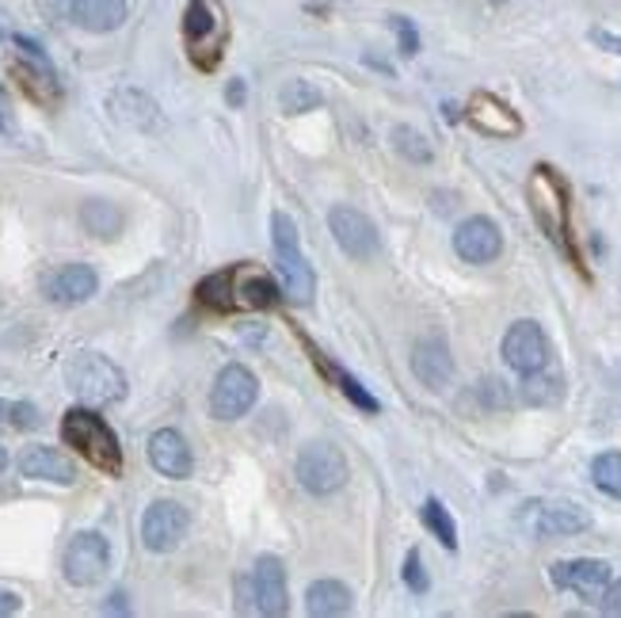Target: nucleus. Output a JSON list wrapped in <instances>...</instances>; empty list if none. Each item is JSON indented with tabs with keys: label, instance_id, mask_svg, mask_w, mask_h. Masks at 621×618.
Returning <instances> with one entry per match:
<instances>
[{
	"label": "nucleus",
	"instance_id": "23",
	"mask_svg": "<svg viewBox=\"0 0 621 618\" xmlns=\"http://www.w3.org/2000/svg\"><path fill=\"white\" fill-rule=\"evenodd\" d=\"M301 343H306V351H309V359H313L317 371H321V374L328 378V382L340 385V393L351 401V405L362 409V412H377V398L366 390V385L359 382V378H351L348 371H343V367H335L332 359L324 356V351H317V348H313V340H309V337H301Z\"/></svg>",
	"mask_w": 621,
	"mask_h": 618
},
{
	"label": "nucleus",
	"instance_id": "25",
	"mask_svg": "<svg viewBox=\"0 0 621 618\" xmlns=\"http://www.w3.org/2000/svg\"><path fill=\"white\" fill-rule=\"evenodd\" d=\"M355 607V596L343 580H313L306 588V611L313 618H335Z\"/></svg>",
	"mask_w": 621,
	"mask_h": 618
},
{
	"label": "nucleus",
	"instance_id": "17",
	"mask_svg": "<svg viewBox=\"0 0 621 618\" xmlns=\"http://www.w3.org/2000/svg\"><path fill=\"white\" fill-rule=\"evenodd\" d=\"M504 248V237H499V226L491 218H465L458 229H454V253L462 256L465 264H491Z\"/></svg>",
	"mask_w": 621,
	"mask_h": 618
},
{
	"label": "nucleus",
	"instance_id": "38",
	"mask_svg": "<svg viewBox=\"0 0 621 618\" xmlns=\"http://www.w3.org/2000/svg\"><path fill=\"white\" fill-rule=\"evenodd\" d=\"M591 39L599 42V47H607V50H614V54H621V39H618V34H610V31H594Z\"/></svg>",
	"mask_w": 621,
	"mask_h": 618
},
{
	"label": "nucleus",
	"instance_id": "6",
	"mask_svg": "<svg viewBox=\"0 0 621 618\" xmlns=\"http://www.w3.org/2000/svg\"><path fill=\"white\" fill-rule=\"evenodd\" d=\"M39 12L54 23H76L92 34H107L126 23V0H39Z\"/></svg>",
	"mask_w": 621,
	"mask_h": 618
},
{
	"label": "nucleus",
	"instance_id": "31",
	"mask_svg": "<svg viewBox=\"0 0 621 618\" xmlns=\"http://www.w3.org/2000/svg\"><path fill=\"white\" fill-rule=\"evenodd\" d=\"M393 150L401 153L404 161H416V165H427L435 153H431L427 137L420 131H412V126H396L393 131Z\"/></svg>",
	"mask_w": 621,
	"mask_h": 618
},
{
	"label": "nucleus",
	"instance_id": "36",
	"mask_svg": "<svg viewBox=\"0 0 621 618\" xmlns=\"http://www.w3.org/2000/svg\"><path fill=\"white\" fill-rule=\"evenodd\" d=\"M15 611H23V599L15 596V591H4V588H0V618H4V615H15Z\"/></svg>",
	"mask_w": 621,
	"mask_h": 618
},
{
	"label": "nucleus",
	"instance_id": "39",
	"mask_svg": "<svg viewBox=\"0 0 621 618\" xmlns=\"http://www.w3.org/2000/svg\"><path fill=\"white\" fill-rule=\"evenodd\" d=\"M0 424H8V401H0Z\"/></svg>",
	"mask_w": 621,
	"mask_h": 618
},
{
	"label": "nucleus",
	"instance_id": "26",
	"mask_svg": "<svg viewBox=\"0 0 621 618\" xmlns=\"http://www.w3.org/2000/svg\"><path fill=\"white\" fill-rule=\"evenodd\" d=\"M123 222H126L123 210L107 199H89L81 206V226L100 240H111V237L123 234Z\"/></svg>",
	"mask_w": 621,
	"mask_h": 618
},
{
	"label": "nucleus",
	"instance_id": "14",
	"mask_svg": "<svg viewBox=\"0 0 621 618\" xmlns=\"http://www.w3.org/2000/svg\"><path fill=\"white\" fill-rule=\"evenodd\" d=\"M229 271V306L232 313L240 309H275L282 298V290L275 287V279L260 271L256 264H232Z\"/></svg>",
	"mask_w": 621,
	"mask_h": 618
},
{
	"label": "nucleus",
	"instance_id": "40",
	"mask_svg": "<svg viewBox=\"0 0 621 618\" xmlns=\"http://www.w3.org/2000/svg\"><path fill=\"white\" fill-rule=\"evenodd\" d=\"M4 466H8V451L0 446V470H4Z\"/></svg>",
	"mask_w": 621,
	"mask_h": 618
},
{
	"label": "nucleus",
	"instance_id": "37",
	"mask_svg": "<svg viewBox=\"0 0 621 618\" xmlns=\"http://www.w3.org/2000/svg\"><path fill=\"white\" fill-rule=\"evenodd\" d=\"M226 100L232 103V107H245V81H229Z\"/></svg>",
	"mask_w": 621,
	"mask_h": 618
},
{
	"label": "nucleus",
	"instance_id": "10",
	"mask_svg": "<svg viewBox=\"0 0 621 618\" xmlns=\"http://www.w3.org/2000/svg\"><path fill=\"white\" fill-rule=\"evenodd\" d=\"M328 229H332L335 245L351 256V260H374L382 253V237H377V226L366 218L355 206H332L328 210Z\"/></svg>",
	"mask_w": 621,
	"mask_h": 618
},
{
	"label": "nucleus",
	"instance_id": "3",
	"mask_svg": "<svg viewBox=\"0 0 621 618\" xmlns=\"http://www.w3.org/2000/svg\"><path fill=\"white\" fill-rule=\"evenodd\" d=\"M65 382L84 405H115L126 398V378L111 359L96 351H81L65 363Z\"/></svg>",
	"mask_w": 621,
	"mask_h": 618
},
{
	"label": "nucleus",
	"instance_id": "15",
	"mask_svg": "<svg viewBox=\"0 0 621 618\" xmlns=\"http://www.w3.org/2000/svg\"><path fill=\"white\" fill-rule=\"evenodd\" d=\"M549 577H553L557 588L576 591L580 599L599 604V596L607 591V584L614 580V573H610L607 562H594V557H576V562H557Z\"/></svg>",
	"mask_w": 621,
	"mask_h": 618
},
{
	"label": "nucleus",
	"instance_id": "12",
	"mask_svg": "<svg viewBox=\"0 0 621 618\" xmlns=\"http://www.w3.org/2000/svg\"><path fill=\"white\" fill-rule=\"evenodd\" d=\"M111 565V546L107 538L96 535V531H81V535H73V543L65 546V580L76 584V588H92V584L103 580V573H107Z\"/></svg>",
	"mask_w": 621,
	"mask_h": 618
},
{
	"label": "nucleus",
	"instance_id": "35",
	"mask_svg": "<svg viewBox=\"0 0 621 618\" xmlns=\"http://www.w3.org/2000/svg\"><path fill=\"white\" fill-rule=\"evenodd\" d=\"M599 607L607 615H621V580H610L607 584V591L599 596Z\"/></svg>",
	"mask_w": 621,
	"mask_h": 618
},
{
	"label": "nucleus",
	"instance_id": "22",
	"mask_svg": "<svg viewBox=\"0 0 621 618\" xmlns=\"http://www.w3.org/2000/svg\"><path fill=\"white\" fill-rule=\"evenodd\" d=\"M15 466L31 481H50V485H73L76 481V466L62 451H54V446H28Z\"/></svg>",
	"mask_w": 621,
	"mask_h": 618
},
{
	"label": "nucleus",
	"instance_id": "24",
	"mask_svg": "<svg viewBox=\"0 0 621 618\" xmlns=\"http://www.w3.org/2000/svg\"><path fill=\"white\" fill-rule=\"evenodd\" d=\"M8 73H12V81L20 84V92H28L34 103H42V107H54L58 103V81H54V69L46 62H12L8 65Z\"/></svg>",
	"mask_w": 621,
	"mask_h": 618
},
{
	"label": "nucleus",
	"instance_id": "13",
	"mask_svg": "<svg viewBox=\"0 0 621 618\" xmlns=\"http://www.w3.org/2000/svg\"><path fill=\"white\" fill-rule=\"evenodd\" d=\"M504 363L515 374H534L549 363V340L538 321H515L504 337Z\"/></svg>",
	"mask_w": 621,
	"mask_h": 618
},
{
	"label": "nucleus",
	"instance_id": "9",
	"mask_svg": "<svg viewBox=\"0 0 621 618\" xmlns=\"http://www.w3.org/2000/svg\"><path fill=\"white\" fill-rule=\"evenodd\" d=\"M192 512L179 501H153L142 515V546L153 554H172L187 538Z\"/></svg>",
	"mask_w": 621,
	"mask_h": 618
},
{
	"label": "nucleus",
	"instance_id": "5",
	"mask_svg": "<svg viewBox=\"0 0 621 618\" xmlns=\"http://www.w3.org/2000/svg\"><path fill=\"white\" fill-rule=\"evenodd\" d=\"M526 195H530V210L538 218V226L546 229L549 240H557L568 253V187L565 179L557 176L549 165L534 168L530 184H526Z\"/></svg>",
	"mask_w": 621,
	"mask_h": 618
},
{
	"label": "nucleus",
	"instance_id": "19",
	"mask_svg": "<svg viewBox=\"0 0 621 618\" xmlns=\"http://www.w3.org/2000/svg\"><path fill=\"white\" fill-rule=\"evenodd\" d=\"M465 119H469V123L477 126L480 134H488V137H515V134H522V119L515 115V111L507 107L504 100L488 96V92H477V96L469 100V107H465Z\"/></svg>",
	"mask_w": 621,
	"mask_h": 618
},
{
	"label": "nucleus",
	"instance_id": "28",
	"mask_svg": "<svg viewBox=\"0 0 621 618\" xmlns=\"http://www.w3.org/2000/svg\"><path fill=\"white\" fill-rule=\"evenodd\" d=\"M424 523H427L431 535H435L446 549H458V527H454L451 512L443 508V501L427 496V501H424Z\"/></svg>",
	"mask_w": 621,
	"mask_h": 618
},
{
	"label": "nucleus",
	"instance_id": "30",
	"mask_svg": "<svg viewBox=\"0 0 621 618\" xmlns=\"http://www.w3.org/2000/svg\"><path fill=\"white\" fill-rule=\"evenodd\" d=\"M279 103H282V111H287V115H301V111L321 107V92H317L309 81H290L287 89L279 92Z\"/></svg>",
	"mask_w": 621,
	"mask_h": 618
},
{
	"label": "nucleus",
	"instance_id": "16",
	"mask_svg": "<svg viewBox=\"0 0 621 618\" xmlns=\"http://www.w3.org/2000/svg\"><path fill=\"white\" fill-rule=\"evenodd\" d=\"M252 599L260 615H287L290 596H287V569L275 554H260L252 565Z\"/></svg>",
	"mask_w": 621,
	"mask_h": 618
},
{
	"label": "nucleus",
	"instance_id": "20",
	"mask_svg": "<svg viewBox=\"0 0 621 618\" xmlns=\"http://www.w3.org/2000/svg\"><path fill=\"white\" fill-rule=\"evenodd\" d=\"M96 287H100V279L89 264H65V268H58L50 275L42 290H46V298L58 306H81L96 295Z\"/></svg>",
	"mask_w": 621,
	"mask_h": 618
},
{
	"label": "nucleus",
	"instance_id": "32",
	"mask_svg": "<svg viewBox=\"0 0 621 618\" xmlns=\"http://www.w3.org/2000/svg\"><path fill=\"white\" fill-rule=\"evenodd\" d=\"M404 584H408L412 591H424L431 588V580H427V573H424V557H420V549H412L408 557H404Z\"/></svg>",
	"mask_w": 621,
	"mask_h": 618
},
{
	"label": "nucleus",
	"instance_id": "4",
	"mask_svg": "<svg viewBox=\"0 0 621 618\" xmlns=\"http://www.w3.org/2000/svg\"><path fill=\"white\" fill-rule=\"evenodd\" d=\"M184 39H187V54L198 69L210 73L214 65L226 54V39H229V23L226 16L218 12L214 0H192L184 12Z\"/></svg>",
	"mask_w": 621,
	"mask_h": 618
},
{
	"label": "nucleus",
	"instance_id": "18",
	"mask_svg": "<svg viewBox=\"0 0 621 618\" xmlns=\"http://www.w3.org/2000/svg\"><path fill=\"white\" fill-rule=\"evenodd\" d=\"M149 462L157 474L172 477V481L192 477V466H195L192 446H187V440L176 432V428H161V432L149 435Z\"/></svg>",
	"mask_w": 621,
	"mask_h": 618
},
{
	"label": "nucleus",
	"instance_id": "8",
	"mask_svg": "<svg viewBox=\"0 0 621 618\" xmlns=\"http://www.w3.org/2000/svg\"><path fill=\"white\" fill-rule=\"evenodd\" d=\"M298 485L313 496H328L348 485V459L332 443H306L294 462Z\"/></svg>",
	"mask_w": 621,
	"mask_h": 618
},
{
	"label": "nucleus",
	"instance_id": "7",
	"mask_svg": "<svg viewBox=\"0 0 621 618\" xmlns=\"http://www.w3.org/2000/svg\"><path fill=\"white\" fill-rule=\"evenodd\" d=\"M591 527V515L568 501H530L519 512V531L530 538H565Z\"/></svg>",
	"mask_w": 621,
	"mask_h": 618
},
{
	"label": "nucleus",
	"instance_id": "2",
	"mask_svg": "<svg viewBox=\"0 0 621 618\" xmlns=\"http://www.w3.org/2000/svg\"><path fill=\"white\" fill-rule=\"evenodd\" d=\"M271 245H275V264L282 275V295L298 306H309L317 295V275L309 268L306 253H301V237L290 214L275 210L271 214Z\"/></svg>",
	"mask_w": 621,
	"mask_h": 618
},
{
	"label": "nucleus",
	"instance_id": "29",
	"mask_svg": "<svg viewBox=\"0 0 621 618\" xmlns=\"http://www.w3.org/2000/svg\"><path fill=\"white\" fill-rule=\"evenodd\" d=\"M591 477H594V485H599L602 493L621 501V454L618 451L599 454V459L591 462Z\"/></svg>",
	"mask_w": 621,
	"mask_h": 618
},
{
	"label": "nucleus",
	"instance_id": "27",
	"mask_svg": "<svg viewBox=\"0 0 621 618\" xmlns=\"http://www.w3.org/2000/svg\"><path fill=\"white\" fill-rule=\"evenodd\" d=\"M522 398L534 401V405H549V401L560 398V374L549 371V363L534 374H522Z\"/></svg>",
	"mask_w": 621,
	"mask_h": 618
},
{
	"label": "nucleus",
	"instance_id": "1",
	"mask_svg": "<svg viewBox=\"0 0 621 618\" xmlns=\"http://www.w3.org/2000/svg\"><path fill=\"white\" fill-rule=\"evenodd\" d=\"M62 440L81 454L89 466L103 470V474L118 477L123 474V446L111 424L92 409H69L62 416Z\"/></svg>",
	"mask_w": 621,
	"mask_h": 618
},
{
	"label": "nucleus",
	"instance_id": "33",
	"mask_svg": "<svg viewBox=\"0 0 621 618\" xmlns=\"http://www.w3.org/2000/svg\"><path fill=\"white\" fill-rule=\"evenodd\" d=\"M393 31H396V42H401V54L412 58L420 50V34L412 28V20H404V16H393Z\"/></svg>",
	"mask_w": 621,
	"mask_h": 618
},
{
	"label": "nucleus",
	"instance_id": "21",
	"mask_svg": "<svg viewBox=\"0 0 621 618\" xmlns=\"http://www.w3.org/2000/svg\"><path fill=\"white\" fill-rule=\"evenodd\" d=\"M412 374L427 385V390H446L454 382V359L443 340H420L412 348Z\"/></svg>",
	"mask_w": 621,
	"mask_h": 618
},
{
	"label": "nucleus",
	"instance_id": "34",
	"mask_svg": "<svg viewBox=\"0 0 621 618\" xmlns=\"http://www.w3.org/2000/svg\"><path fill=\"white\" fill-rule=\"evenodd\" d=\"M8 424L12 428H39V409L31 401H12L8 405Z\"/></svg>",
	"mask_w": 621,
	"mask_h": 618
},
{
	"label": "nucleus",
	"instance_id": "11",
	"mask_svg": "<svg viewBox=\"0 0 621 618\" xmlns=\"http://www.w3.org/2000/svg\"><path fill=\"white\" fill-rule=\"evenodd\" d=\"M256 398H260V382H256V374L240 363H229L226 371L214 378L210 412L218 420H240L256 405Z\"/></svg>",
	"mask_w": 621,
	"mask_h": 618
}]
</instances>
